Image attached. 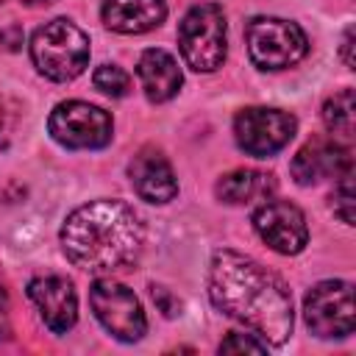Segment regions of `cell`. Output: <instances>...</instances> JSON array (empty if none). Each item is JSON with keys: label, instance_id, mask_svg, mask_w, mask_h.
Listing matches in <instances>:
<instances>
[{"label": "cell", "instance_id": "6da1fadb", "mask_svg": "<svg viewBox=\"0 0 356 356\" xmlns=\"http://www.w3.org/2000/svg\"><path fill=\"white\" fill-rule=\"evenodd\" d=\"M209 298L231 320L250 328L267 345H284L292 334V295L286 284L236 250H217L209 267Z\"/></svg>", "mask_w": 356, "mask_h": 356}, {"label": "cell", "instance_id": "7a4b0ae2", "mask_svg": "<svg viewBox=\"0 0 356 356\" xmlns=\"http://www.w3.org/2000/svg\"><path fill=\"white\" fill-rule=\"evenodd\" d=\"M145 242L139 214L122 200H92L78 206L61 228V248L72 264L89 273L128 267Z\"/></svg>", "mask_w": 356, "mask_h": 356}, {"label": "cell", "instance_id": "3957f363", "mask_svg": "<svg viewBox=\"0 0 356 356\" xmlns=\"http://www.w3.org/2000/svg\"><path fill=\"white\" fill-rule=\"evenodd\" d=\"M33 67L50 81H72L89 61V36L70 19L58 17L44 22L31 36Z\"/></svg>", "mask_w": 356, "mask_h": 356}, {"label": "cell", "instance_id": "277c9868", "mask_svg": "<svg viewBox=\"0 0 356 356\" xmlns=\"http://www.w3.org/2000/svg\"><path fill=\"white\" fill-rule=\"evenodd\" d=\"M178 47L195 72H214L225 61V14L214 3L192 6L178 25Z\"/></svg>", "mask_w": 356, "mask_h": 356}, {"label": "cell", "instance_id": "5b68a950", "mask_svg": "<svg viewBox=\"0 0 356 356\" xmlns=\"http://www.w3.org/2000/svg\"><path fill=\"white\" fill-rule=\"evenodd\" d=\"M245 39H248L250 61L261 70H286L298 64L309 50L306 33L295 22L281 19V17L250 19Z\"/></svg>", "mask_w": 356, "mask_h": 356}, {"label": "cell", "instance_id": "8992f818", "mask_svg": "<svg viewBox=\"0 0 356 356\" xmlns=\"http://www.w3.org/2000/svg\"><path fill=\"white\" fill-rule=\"evenodd\" d=\"M47 131L70 150H95L111 142V117L92 103L67 100L53 108Z\"/></svg>", "mask_w": 356, "mask_h": 356}, {"label": "cell", "instance_id": "52a82bcc", "mask_svg": "<svg viewBox=\"0 0 356 356\" xmlns=\"http://www.w3.org/2000/svg\"><path fill=\"white\" fill-rule=\"evenodd\" d=\"M89 303L100 325L120 342H136L147 331V320L136 295L120 281L97 278L89 289Z\"/></svg>", "mask_w": 356, "mask_h": 356}, {"label": "cell", "instance_id": "ba28073f", "mask_svg": "<svg viewBox=\"0 0 356 356\" xmlns=\"http://www.w3.org/2000/svg\"><path fill=\"white\" fill-rule=\"evenodd\" d=\"M295 117L281 111V108H245L236 114L234 120V136L236 145L256 156V159H267L273 153H278L281 147L289 145V139L295 136Z\"/></svg>", "mask_w": 356, "mask_h": 356}, {"label": "cell", "instance_id": "9c48e42d", "mask_svg": "<svg viewBox=\"0 0 356 356\" xmlns=\"http://www.w3.org/2000/svg\"><path fill=\"white\" fill-rule=\"evenodd\" d=\"M303 317L317 337L353 334V286L348 281H323L303 300Z\"/></svg>", "mask_w": 356, "mask_h": 356}, {"label": "cell", "instance_id": "30bf717a", "mask_svg": "<svg viewBox=\"0 0 356 356\" xmlns=\"http://www.w3.org/2000/svg\"><path fill=\"white\" fill-rule=\"evenodd\" d=\"M253 228L275 253L295 256L309 242L303 211L289 200H267L253 211Z\"/></svg>", "mask_w": 356, "mask_h": 356}, {"label": "cell", "instance_id": "8fae6325", "mask_svg": "<svg viewBox=\"0 0 356 356\" xmlns=\"http://www.w3.org/2000/svg\"><path fill=\"white\" fill-rule=\"evenodd\" d=\"M350 170H353L350 147H345L337 139H325V136L306 142L292 159V178L300 186H312L325 178H339Z\"/></svg>", "mask_w": 356, "mask_h": 356}, {"label": "cell", "instance_id": "7c38bea8", "mask_svg": "<svg viewBox=\"0 0 356 356\" xmlns=\"http://www.w3.org/2000/svg\"><path fill=\"white\" fill-rule=\"evenodd\" d=\"M28 298L36 303L44 325L53 334H67L78 320V298L67 278L42 275L28 284Z\"/></svg>", "mask_w": 356, "mask_h": 356}, {"label": "cell", "instance_id": "4fadbf2b", "mask_svg": "<svg viewBox=\"0 0 356 356\" xmlns=\"http://www.w3.org/2000/svg\"><path fill=\"white\" fill-rule=\"evenodd\" d=\"M128 175H131L136 195L147 203H167L178 195L175 172H172L167 156L156 147H142L134 156V161L128 164Z\"/></svg>", "mask_w": 356, "mask_h": 356}, {"label": "cell", "instance_id": "5bb4252c", "mask_svg": "<svg viewBox=\"0 0 356 356\" xmlns=\"http://www.w3.org/2000/svg\"><path fill=\"white\" fill-rule=\"evenodd\" d=\"M167 17L164 0H106L103 22L117 33H147Z\"/></svg>", "mask_w": 356, "mask_h": 356}, {"label": "cell", "instance_id": "9a60e30c", "mask_svg": "<svg viewBox=\"0 0 356 356\" xmlns=\"http://www.w3.org/2000/svg\"><path fill=\"white\" fill-rule=\"evenodd\" d=\"M136 72H139V81H142L147 100H153V103H164V100L175 97L181 83H184L178 61L167 50H159V47H150L139 56Z\"/></svg>", "mask_w": 356, "mask_h": 356}, {"label": "cell", "instance_id": "2e32d148", "mask_svg": "<svg viewBox=\"0 0 356 356\" xmlns=\"http://www.w3.org/2000/svg\"><path fill=\"white\" fill-rule=\"evenodd\" d=\"M217 197L225 203H250V200H267L275 192V181L270 172H259V170H231L228 175H222L214 186Z\"/></svg>", "mask_w": 356, "mask_h": 356}, {"label": "cell", "instance_id": "e0dca14e", "mask_svg": "<svg viewBox=\"0 0 356 356\" xmlns=\"http://www.w3.org/2000/svg\"><path fill=\"white\" fill-rule=\"evenodd\" d=\"M353 117H356V97L353 89H342L323 106V122L331 134L353 136Z\"/></svg>", "mask_w": 356, "mask_h": 356}, {"label": "cell", "instance_id": "ac0fdd59", "mask_svg": "<svg viewBox=\"0 0 356 356\" xmlns=\"http://www.w3.org/2000/svg\"><path fill=\"white\" fill-rule=\"evenodd\" d=\"M92 81H95V89H100L108 97H125L131 89V75L117 64H100Z\"/></svg>", "mask_w": 356, "mask_h": 356}, {"label": "cell", "instance_id": "d6986e66", "mask_svg": "<svg viewBox=\"0 0 356 356\" xmlns=\"http://www.w3.org/2000/svg\"><path fill=\"white\" fill-rule=\"evenodd\" d=\"M353 203H356V195H353V170H350L337 178V186L331 195V209L345 225H353Z\"/></svg>", "mask_w": 356, "mask_h": 356}, {"label": "cell", "instance_id": "ffe728a7", "mask_svg": "<svg viewBox=\"0 0 356 356\" xmlns=\"http://www.w3.org/2000/svg\"><path fill=\"white\" fill-rule=\"evenodd\" d=\"M264 350L267 342L256 339V334H242V331H234L220 342V353H264Z\"/></svg>", "mask_w": 356, "mask_h": 356}, {"label": "cell", "instance_id": "44dd1931", "mask_svg": "<svg viewBox=\"0 0 356 356\" xmlns=\"http://www.w3.org/2000/svg\"><path fill=\"white\" fill-rule=\"evenodd\" d=\"M14 128H17V108L11 100L0 97V150L8 147L11 136H14Z\"/></svg>", "mask_w": 356, "mask_h": 356}, {"label": "cell", "instance_id": "7402d4cb", "mask_svg": "<svg viewBox=\"0 0 356 356\" xmlns=\"http://www.w3.org/2000/svg\"><path fill=\"white\" fill-rule=\"evenodd\" d=\"M11 328H8V295L0 286V339H8Z\"/></svg>", "mask_w": 356, "mask_h": 356}, {"label": "cell", "instance_id": "603a6c76", "mask_svg": "<svg viewBox=\"0 0 356 356\" xmlns=\"http://www.w3.org/2000/svg\"><path fill=\"white\" fill-rule=\"evenodd\" d=\"M0 42H8L6 47H8V50H17V47L22 44V31H19L17 25H8V28L0 31Z\"/></svg>", "mask_w": 356, "mask_h": 356}, {"label": "cell", "instance_id": "cb8c5ba5", "mask_svg": "<svg viewBox=\"0 0 356 356\" xmlns=\"http://www.w3.org/2000/svg\"><path fill=\"white\" fill-rule=\"evenodd\" d=\"M350 50H353V28H348V31H345V39H342V58H345L348 70H353V56H350Z\"/></svg>", "mask_w": 356, "mask_h": 356}, {"label": "cell", "instance_id": "d4e9b609", "mask_svg": "<svg viewBox=\"0 0 356 356\" xmlns=\"http://www.w3.org/2000/svg\"><path fill=\"white\" fill-rule=\"evenodd\" d=\"M22 6H31V8H39V6H50V3H56V0H19Z\"/></svg>", "mask_w": 356, "mask_h": 356}]
</instances>
